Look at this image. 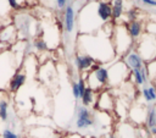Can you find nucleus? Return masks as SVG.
Here are the masks:
<instances>
[{
  "label": "nucleus",
  "instance_id": "obj_1",
  "mask_svg": "<svg viewBox=\"0 0 156 138\" xmlns=\"http://www.w3.org/2000/svg\"><path fill=\"white\" fill-rule=\"evenodd\" d=\"M78 46L80 48L78 53L91 56L99 64H106L115 57L110 35L105 33L79 34Z\"/></svg>",
  "mask_w": 156,
  "mask_h": 138
},
{
  "label": "nucleus",
  "instance_id": "obj_2",
  "mask_svg": "<svg viewBox=\"0 0 156 138\" xmlns=\"http://www.w3.org/2000/svg\"><path fill=\"white\" fill-rule=\"evenodd\" d=\"M96 7L98 1H91L79 10V34H93L101 28L102 22L98 17Z\"/></svg>",
  "mask_w": 156,
  "mask_h": 138
},
{
  "label": "nucleus",
  "instance_id": "obj_3",
  "mask_svg": "<svg viewBox=\"0 0 156 138\" xmlns=\"http://www.w3.org/2000/svg\"><path fill=\"white\" fill-rule=\"evenodd\" d=\"M110 39L112 43L115 55L117 56H123L132 48H134V40L128 34L124 23H115Z\"/></svg>",
  "mask_w": 156,
  "mask_h": 138
},
{
  "label": "nucleus",
  "instance_id": "obj_4",
  "mask_svg": "<svg viewBox=\"0 0 156 138\" xmlns=\"http://www.w3.org/2000/svg\"><path fill=\"white\" fill-rule=\"evenodd\" d=\"M12 23L17 31V38H20V39L27 40L29 38L34 37V34L39 32V29H38L39 24L35 22V20L29 13H26L23 11L18 12L13 17Z\"/></svg>",
  "mask_w": 156,
  "mask_h": 138
},
{
  "label": "nucleus",
  "instance_id": "obj_5",
  "mask_svg": "<svg viewBox=\"0 0 156 138\" xmlns=\"http://www.w3.org/2000/svg\"><path fill=\"white\" fill-rule=\"evenodd\" d=\"M18 68L20 67L10 49L0 53V90H4L9 85L10 79Z\"/></svg>",
  "mask_w": 156,
  "mask_h": 138
},
{
  "label": "nucleus",
  "instance_id": "obj_6",
  "mask_svg": "<svg viewBox=\"0 0 156 138\" xmlns=\"http://www.w3.org/2000/svg\"><path fill=\"white\" fill-rule=\"evenodd\" d=\"M134 48L144 60V62H150L156 60V40L155 35L144 32L143 35L134 43Z\"/></svg>",
  "mask_w": 156,
  "mask_h": 138
},
{
  "label": "nucleus",
  "instance_id": "obj_7",
  "mask_svg": "<svg viewBox=\"0 0 156 138\" xmlns=\"http://www.w3.org/2000/svg\"><path fill=\"white\" fill-rule=\"evenodd\" d=\"M84 79H85L87 87L93 89L96 93H99L104 89H107L108 88V71H107V67L101 65L98 70L89 71Z\"/></svg>",
  "mask_w": 156,
  "mask_h": 138
},
{
  "label": "nucleus",
  "instance_id": "obj_8",
  "mask_svg": "<svg viewBox=\"0 0 156 138\" xmlns=\"http://www.w3.org/2000/svg\"><path fill=\"white\" fill-rule=\"evenodd\" d=\"M74 128L77 131H88L91 128L95 129V110L78 105L74 112Z\"/></svg>",
  "mask_w": 156,
  "mask_h": 138
},
{
  "label": "nucleus",
  "instance_id": "obj_9",
  "mask_svg": "<svg viewBox=\"0 0 156 138\" xmlns=\"http://www.w3.org/2000/svg\"><path fill=\"white\" fill-rule=\"evenodd\" d=\"M107 71H108V88L122 84L130 76L129 68L126 66V64L122 60L112 62V65L107 68Z\"/></svg>",
  "mask_w": 156,
  "mask_h": 138
},
{
  "label": "nucleus",
  "instance_id": "obj_10",
  "mask_svg": "<svg viewBox=\"0 0 156 138\" xmlns=\"http://www.w3.org/2000/svg\"><path fill=\"white\" fill-rule=\"evenodd\" d=\"M115 104H116L115 96H113L112 92L107 88V89H104V90L98 93V98H96V103L94 105V110L110 114V112H113Z\"/></svg>",
  "mask_w": 156,
  "mask_h": 138
},
{
  "label": "nucleus",
  "instance_id": "obj_11",
  "mask_svg": "<svg viewBox=\"0 0 156 138\" xmlns=\"http://www.w3.org/2000/svg\"><path fill=\"white\" fill-rule=\"evenodd\" d=\"M113 136L116 138H139L138 126H134L128 121H119L115 128Z\"/></svg>",
  "mask_w": 156,
  "mask_h": 138
},
{
  "label": "nucleus",
  "instance_id": "obj_12",
  "mask_svg": "<svg viewBox=\"0 0 156 138\" xmlns=\"http://www.w3.org/2000/svg\"><path fill=\"white\" fill-rule=\"evenodd\" d=\"M146 111H147V107H145L141 104H135V105L130 106V109L128 111L130 123H133L134 126L144 125L145 118H146Z\"/></svg>",
  "mask_w": 156,
  "mask_h": 138
},
{
  "label": "nucleus",
  "instance_id": "obj_13",
  "mask_svg": "<svg viewBox=\"0 0 156 138\" xmlns=\"http://www.w3.org/2000/svg\"><path fill=\"white\" fill-rule=\"evenodd\" d=\"M122 61L126 64V66L129 68V71H133V70H136V68H141L143 66H145L144 60L140 57V55L138 54L135 48H132L127 54H124L122 56Z\"/></svg>",
  "mask_w": 156,
  "mask_h": 138
},
{
  "label": "nucleus",
  "instance_id": "obj_14",
  "mask_svg": "<svg viewBox=\"0 0 156 138\" xmlns=\"http://www.w3.org/2000/svg\"><path fill=\"white\" fill-rule=\"evenodd\" d=\"M74 66L80 72V73H85V72H89L90 67L96 62L91 56L87 55V54H82V53H76L74 54Z\"/></svg>",
  "mask_w": 156,
  "mask_h": 138
},
{
  "label": "nucleus",
  "instance_id": "obj_15",
  "mask_svg": "<svg viewBox=\"0 0 156 138\" xmlns=\"http://www.w3.org/2000/svg\"><path fill=\"white\" fill-rule=\"evenodd\" d=\"M76 27V10L74 6L67 4L63 11V29L65 34H71Z\"/></svg>",
  "mask_w": 156,
  "mask_h": 138
},
{
  "label": "nucleus",
  "instance_id": "obj_16",
  "mask_svg": "<svg viewBox=\"0 0 156 138\" xmlns=\"http://www.w3.org/2000/svg\"><path fill=\"white\" fill-rule=\"evenodd\" d=\"M30 138H61V136L52 128L48 126H35L29 131Z\"/></svg>",
  "mask_w": 156,
  "mask_h": 138
},
{
  "label": "nucleus",
  "instance_id": "obj_17",
  "mask_svg": "<svg viewBox=\"0 0 156 138\" xmlns=\"http://www.w3.org/2000/svg\"><path fill=\"white\" fill-rule=\"evenodd\" d=\"M26 82H27V73H26V71L18 68L15 72V74L12 76V78L10 79V82H9V85H7L9 92L10 93L18 92L22 88V85H24Z\"/></svg>",
  "mask_w": 156,
  "mask_h": 138
},
{
  "label": "nucleus",
  "instance_id": "obj_18",
  "mask_svg": "<svg viewBox=\"0 0 156 138\" xmlns=\"http://www.w3.org/2000/svg\"><path fill=\"white\" fill-rule=\"evenodd\" d=\"M145 128L147 129L151 137H156V104H151L147 106L146 118H145Z\"/></svg>",
  "mask_w": 156,
  "mask_h": 138
},
{
  "label": "nucleus",
  "instance_id": "obj_19",
  "mask_svg": "<svg viewBox=\"0 0 156 138\" xmlns=\"http://www.w3.org/2000/svg\"><path fill=\"white\" fill-rule=\"evenodd\" d=\"M127 0H112L111 1V11H112V22L113 23H118L119 20H122V17L124 16L126 11L129 10L126 7Z\"/></svg>",
  "mask_w": 156,
  "mask_h": 138
},
{
  "label": "nucleus",
  "instance_id": "obj_20",
  "mask_svg": "<svg viewBox=\"0 0 156 138\" xmlns=\"http://www.w3.org/2000/svg\"><path fill=\"white\" fill-rule=\"evenodd\" d=\"M126 28H127V32L130 35V38L134 40V43H135V40H138L143 35V33L145 31V27H144L143 22H140L139 20L130 21V22L126 23Z\"/></svg>",
  "mask_w": 156,
  "mask_h": 138
},
{
  "label": "nucleus",
  "instance_id": "obj_21",
  "mask_svg": "<svg viewBox=\"0 0 156 138\" xmlns=\"http://www.w3.org/2000/svg\"><path fill=\"white\" fill-rule=\"evenodd\" d=\"M129 78L133 81V83H134L136 87H143V85L150 83V82H149V78H147L146 66H143L141 68H136V70L130 71Z\"/></svg>",
  "mask_w": 156,
  "mask_h": 138
},
{
  "label": "nucleus",
  "instance_id": "obj_22",
  "mask_svg": "<svg viewBox=\"0 0 156 138\" xmlns=\"http://www.w3.org/2000/svg\"><path fill=\"white\" fill-rule=\"evenodd\" d=\"M96 13L99 20L104 23L111 22L112 21V11H111V5L104 1H98V7H96Z\"/></svg>",
  "mask_w": 156,
  "mask_h": 138
},
{
  "label": "nucleus",
  "instance_id": "obj_23",
  "mask_svg": "<svg viewBox=\"0 0 156 138\" xmlns=\"http://www.w3.org/2000/svg\"><path fill=\"white\" fill-rule=\"evenodd\" d=\"M140 94L146 104H149V105L156 104V87L154 85V83L150 82V83L143 85L140 88Z\"/></svg>",
  "mask_w": 156,
  "mask_h": 138
},
{
  "label": "nucleus",
  "instance_id": "obj_24",
  "mask_svg": "<svg viewBox=\"0 0 156 138\" xmlns=\"http://www.w3.org/2000/svg\"><path fill=\"white\" fill-rule=\"evenodd\" d=\"M96 98H98V93L87 87L84 94L80 98V105L87 106V107H89V106H93L94 107V105L96 103Z\"/></svg>",
  "mask_w": 156,
  "mask_h": 138
},
{
  "label": "nucleus",
  "instance_id": "obj_25",
  "mask_svg": "<svg viewBox=\"0 0 156 138\" xmlns=\"http://www.w3.org/2000/svg\"><path fill=\"white\" fill-rule=\"evenodd\" d=\"M32 45H33V48H35V50L39 51V53H44V51H48V50H49L48 44L45 43V40H44L41 37L35 38V39L33 40Z\"/></svg>",
  "mask_w": 156,
  "mask_h": 138
},
{
  "label": "nucleus",
  "instance_id": "obj_26",
  "mask_svg": "<svg viewBox=\"0 0 156 138\" xmlns=\"http://www.w3.org/2000/svg\"><path fill=\"white\" fill-rule=\"evenodd\" d=\"M145 66H146V72H147L149 82H152L156 78V60H152L150 62H146Z\"/></svg>",
  "mask_w": 156,
  "mask_h": 138
},
{
  "label": "nucleus",
  "instance_id": "obj_27",
  "mask_svg": "<svg viewBox=\"0 0 156 138\" xmlns=\"http://www.w3.org/2000/svg\"><path fill=\"white\" fill-rule=\"evenodd\" d=\"M0 138H20V136L10 127H5L1 129L0 133Z\"/></svg>",
  "mask_w": 156,
  "mask_h": 138
},
{
  "label": "nucleus",
  "instance_id": "obj_28",
  "mask_svg": "<svg viewBox=\"0 0 156 138\" xmlns=\"http://www.w3.org/2000/svg\"><path fill=\"white\" fill-rule=\"evenodd\" d=\"M7 4H9L10 10H15V11H22V10H24V6L21 5V2L18 0H7Z\"/></svg>",
  "mask_w": 156,
  "mask_h": 138
},
{
  "label": "nucleus",
  "instance_id": "obj_29",
  "mask_svg": "<svg viewBox=\"0 0 156 138\" xmlns=\"http://www.w3.org/2000/svg\"><path fill=\"white\" fill-rule=\"evenodd\" d=\"M9 13H10V7L7 4V0H0V18Z\"/></svg>",
  "mask_w": 156,
  "mask_h": 138
},
{
  "label": "nucleus",
  "instance_id": "obj_30",
  "mask_svg": "<svg viewBox=\"0 0 156 138\" xmlns=\"http://www.w3.org/2000/svg\"><path fill=\"white\" fill-rule=\"evenodd\" d=\"M145 32L146 33H150L152 35H156V22H151V23H147L145 26Z\"/></svg>",
  "mask_w": 156,
  "mask_h": 138
},
{
  "label": "nucleus",
  "instance_id": "obj_31",
  "mask_svg": "<svg viewBox=\"0 0 156 138\" xmlns=\"http://www.w3.org/2000/svg\"><path fill=\"white\" fill-rule=\"evenodd\" d=\"M72 95L76 100H79L80 96H79V89H78V84L77 82H72Z\"/></svg>",
  "mask_w": 156,
  "mask_h": 138
},
{
  "label": "nucleus",
  "instance_id": "obj_32",
  "mask_svg": "<svg viewBox=\"0 0 156 138\" xmlns=\"http://www.w3.org/2000/svg\"><path fill=\"white\" fill-rule=\"evenodd\" d=\"M68 0H56V7L58 10H65V7L67 6Z\"/></svg>",
  "mask_w": 156,
  "mask_h": 138
},
{
  "label": "nucleus",
  "instance_id": "obj_33",
  "mask_svg": "<svg viewBox=\"0 0 156 138\" xmlns=\"http://www.w3.org/2000/svg\"><path fill=\"white\" fill-rule=\"evenodd\" d=\"M61 138H84V137L77 132H71V133H67L65 136H61Z\"/></svg>",
  "mask_w": 156,
  "mask_h": 138
},
{
  "label": "nucleus",
  "instance_id": "obj_34",
  "mask_svg": "<svg viewBox=\"0 0 156 138\" xmlns=\"http://www.w3.org/2000/svg\"><path fill=\"white\" fill-rule=\"evenodd\" d=\"M141 4L151 7H156V0H141Z\"/></svg>",
  "mask_w": 156,
  "mask_h": 138
},
{
  "label": "nucleus",
  "instance_id": "obj_35",
  "mask_svg": "<svg viewBox=\"0 0 156 138\" xmlns=\"http://www.w3.org/2000/svg\"><path fill=\"white\" fill-rule=\"evenodd\" d=\"M106 138H116V137H115V136H113V134H108V136H107V137H106Z\"/></svg>",
  "mask_w": 156,
  "mask_h": 138
},
{
  "label": "nucleus",
  "instance_id": "obj_36",
  "mask_svg": "<svg viewBox=\"0 0 156 138\" xmlns=\"http://www.w3.org/2000/svg\"><path fill=\"white\" fill-rule=\"evenodd\" d=\"M151 83H154V85H155V87H156V78H155V79H154V81H152V82H151Z\"/></svg>",
  "mask_w": 156,
  "mask_h": 138
},
{
  "label": "nucleus",
  "instance_id": "obj_37",
  "mask_svg": "<svg viewBox=\"0 0 156 138\" xmlns=\"http://www.w3.org/2000/svg\"><path fill=\"white\" fill-rule=\"evenodd\" d=\"M146 138H154V137H151V136H149V137H146Z\"/></svg>",
  "mask_w": 156,
  "mask_h": 138
},
{
  "label": "nucleus",
  "instance_id": "obj_38",
  "mask_svg": "<svg viewBox=\"0 0 156 138\" xmlns=\"http://www.w3.org/2000/svg\"><path fill=\"white\" fill-rule=\"evenodd\" d=\"M135 1H139V2H141V0H135Z\"/></svg>",
  "mask_w": 156,
  "mask_h": 138
},
{
  "label": "nucleus",
  "instance_id": "obj_39",
  "mask_svg": "<svg viewBox=\"0 0 156 138\" xmlns=\"http://www.w3.org/2000/svg\"><path fill=\"white\" fill-rule=\"evenodd\" d=\"M155 40H156V35H155Z\"/></svg>",
  "mask_w": 156,
  "mask_h": 138
}]
</instances>
